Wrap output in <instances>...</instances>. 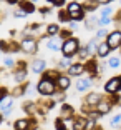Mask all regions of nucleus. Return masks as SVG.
Wrapping results in <instances>:
<instances>
[{"label": "nucleus", "mask_w": 121, "mask_h": 130, "mask_svg": "<svg viewBox=\"0 0 121 130\" xmlns=\"http://www.w3.org/2000/svg\"><path fill=\"white\" fill-rule=\"evenodd\" d=\"M55 128L57 130H66V123H65V120L61 119V117L55 120Z\"/></svg>", "instance_id": "37"}, {"label": "nucleus", "mask_w": 121, "mask_h": 130, "mask_svg": "<svg viewBox=\"0 0 121 130\" xmlns=\"http://www.w3.org/2000/svg\"><path fill=\"white\" fill-rule=\"evenodd\" d=\"M96 2H98L100 5H110L111 2H113V0H96Z\"/></svg>", "instance_id": "45"}, {"label": "nucleus", "mask_w": 121, "mask_h": 130, "mask_svg": "<svg viewBox=\"0 0 121 130\" xmlns=\"http://www.w3.org/2000/svg\"><path fill=\"white\" fill-rule=\"evenodd\" d=\"M2 120H4V115L0 113V123H2Z\"/></svg>", "instance_id": "49"}, {"label": "nucleus", "mask_w": 121, "mask_h": 130, "mask_svg": "<svg viewBox=\"0 0 121 130\" xmlns=\"http://www.w3.org/2000/svg\"><path fill=\"white\" fill-rule=\"evenodd\" d=\"M61 43H63V40H61L60 37H48V42H46V48L52 50V52H61Z\"/></svg>", "instance_id": "12"}, {"label": "nucleus", "mask_w": 121, "mask_h": 130, "mask_svg": "<svg viewBox=\"0 0 121 130\" xmlns=\"http://www.w3.org/2000/svg\"><path fill=\"white\" fill-rule=\"evenodd\" d=\"M110 123H111V127H121V115H114L110 120Z\"/></svg>", "instance_id": "39"}, {"label": "nucleus", "mask_w": 121, "mask_h": 130, "mask_svg": "<svg viewBox=\"0 0 121 130\" xmlns=\"http://www.w3.org/2000/svg\"><path fill=\"white\" fill-rule=\"evenodd\" d=\"M0 50L2 54H10V43L7 40H0Z\"/></svg>", "instance_id": "36"}, {"label": "nucleus", "mask_w": 121, "mask_h": 130, "mask_svg": "<svg viewBox=\"0 0 121 130\" xmlns=\"http://www.w3.org/2000/svg\"><path fill=\"white\" fill-rule=\"evenodd\" d=\"M111 13H113V8H111L110 5H103L101 13H100V15H111Z\"/></svg>", "instance_id": "41"}, {"label": "nucleus", "mask_w": 121, "mask_h": 130, "mask_svg": "<svg viewBox=\"0 0 121 130\" xmlns=\"http://www.w3.org/2000/svg\"><path fill=\"white\" fill-rule=\"evenodd\" d=\"M81 5H83V10L86 12V13H88V12L91 13V12H95L96 8L100 7V4L96 2V0H85V2H83Z\"/></svg>", "instance_id": "23"}, {"label": "nucleus", "mask_w": 121, "mask_h": 130, "mask_svg": "<svg viewBox=\"0 0 121 130\" xmlns=\"http://www.w3.org/2000/svg\"><path fill=\"white\" fill-rule=\"evenodd\" d=\"M50 12V8L48 7H43V8H40V13H43V15H45V13H48Z\"/></svg>", "instance_id": "46"}, {"label": "nucleus", "mask_w": 121, "mask_h": 130, "mask_svg": "<svg viewBox=\"0 0 121 130\" xmlns=\"http://www.w3.org/2000/svg\"><path fill=\"white\" fill-rule=\"evenodd\" d=\"M66 10H68L71 20L83 22V20L86 19V12L83 10V5L80 4V2H76V0H73V2H70V4L66 5Z\"/></svg>", "instance_id": "3"}, {"label": "nucleus", "mask_w": 121, "mask_h": 130, "mask_svg": "<svg viewBox=\"0 0 121 130\" xmlns=\"http://www.w3.org/2000/svg\"><path fill=\"white\" fill-rule=\"evenodd\" d=\"M27 93V85H23V84H18L13 90L10 92V95L12 97H22V95H25Z\"/></svg>", "instance_id": "25"}, {"label": "nucleus", "mask_w": 121, "mask_h": 130, "mask_svg": "<svg viewBox=\"0 0 121 130\" xmlns=\"http://www.w3.org/2000/svg\"><path fill=\"white\" fill-rule=\"evenodd\" d=\"M95 128H96V122H95V119H88L85 130H95Z\"/></svg>", "instance_id": "40"}, {"label": "nucleus", "mask_w": 121, "mask_h": 130, "mask_svg": "<svg viewBox=\"0 0 121 130\" xmlns=\"http://www.w3.org/2000/svg\"><path fill=\"white\" fill-rule=\"evenodd\" d=\"M23 2H25V0H17V5H18V4H23Z\"/></svg>", "instance_id": "48"}, {"label": "nucleus", "mask_w": 121, "mask_h": 130, "mask_svg": "<svg viewBox=\"0 0 121 130\" xmlns=\"http://www.w3.org/2000/svg\"><path fill=\"white\" fill-rule=\"evenodd\" d=\"M119 50H121V47H119Z\"/></svg>", "instance_id": "54"}, {"label": "nucleus", "mask_w": 121, "mask_h": 130, "mask_svg": "<svg viewBox=\"0 0 121 130\" xmlns=\"http://www.w3.org/2000/svg\"><path fill=\"white\" fill-rule=\"evenodd\" d=\"M12 15L15 17V19H25V17H27V13H25V12H23L22 8L18 7V8H15V10L12 12Z\"/></svg>", "instance_id": "38"}, {"label": "nucleus", "mask_w": 121, "mask_h": 130, "mask_svg": "<svg viewBox=\"0 0 121 130\" xmlns=\"http://www.w3.org/2000/svg\"><path fill=\"white\" fill-rule=\"evenodd\" d=\"M60 25L58 23H48L45 27V38H48V37H57L58 34H60Z\"/></svg>", "instance_id": "18"}, {"label": "nucleus", "mask_w": 121, "mask_h": 130, "mask_svg": "<svg viewBox=\"0 0 121 130\" xmlns=\"http://www.w3.org/2000/svg\"><path fill=\"white\" fill-rule=\"evenodd\" d=\"M23 110H25L28 115H33V113H37L38 105L35 102H27V103H23Z\"/></svg>", "instance_id": "26"}, {"label": "nucleus", "mask_w": 121, "mask_h": 130, "mask_svg": "<svg viewBox=\"0 0 121 130\" xmlns=\"http://www.w3.org/2000/svg\"><path fill=\"white\" fill-rule=\"evenodd\" d=\"M119 4H121V0H119Z\"/></svg>", "instance_id": "53"}, {"label": "nucleus", "mask_w": 121, "mask_h": 130, "mask_svg": "<svg viewBox=\"0 0 121 130\" xmlns=\"http://www.w3.org/2000/svg\"><path fill=\"white\" fill-rule=\"evenodd\" d=\"M86 122H88L86 117H76V119H73L71 128H73V130H85V127H86Z\"/></svg>", "instance_id": "20"}, {"label": "nucleus", "mask_w": 121, "mask_h": 130, "mask_svg": "<svg viewBox=\"0 0 121 130\" xmlns=\"http://www.w3.org/2000/svg\"><path fill=\"white\" fill-rule=\"evenodd\" d=\"M71 58L73 57H63L60 62H58V70H68V67L71 65Z\"/></svg>", "instance_id": "27"}, {"label": "nucleus", "mask_w": 121, "mask_h": 130, "mask_svg": "<svg viewBox=\"0 0 121 130\" xmlns=\"http://www.w3.org/2000/svg\"><path fill=\"white\" fill-rule=\"evenodd\" d=\"M48 4H52L53 7H61V5L66 4V0H46Z\"/></svg>", "instance_id": "42"}, {"label": "nucleus", "mask_w": 121, "mask_h": 130, "mask_svg": "<svg viewBox=\"0 0 121 130\" xmlns=\"http://www.w3.org/2000/svg\"><path fill=\"white\" fill-rule=\"evenodd\" d=\"M83 22H85V25H86L88 30H90V28H96V27H98V17H86Z\"/></svg>", "instance_id": "28"}, {"label": "nucleus", "mask_w": 121, "mask_h": 130, "mask_svg": "<svg viewBox=\"0 0 121 130\" xmlns=\"http://www.w3.org/2000/svg\"><path fill=\"white\" fill-rule=\"evenodd\" d=\"M18 7L25 12L27 15H30V13H33V12H35V4H33V2H30V0H25L23 4H18Z\"/></svg>", "instance_id": "24"}, {"label": "nucleus", "mask_w": 121, "mask_h": 130, "mask_svg": "<svg viewBox=\"0 0 121 130\" xmlns=\"http://www.w3.org/2000/svg\"><path fill=\"white\" fill-rule=\"evenodd\" d=\"M60 117L63 120H73L75 119V110H73L71 105H66V103H63L60 108Z\"/></svg>", "instance_id": "13"}, {"label": "nucleus", "mask_w": 121, "mask_h": 130, "mask_svg": "<svg viewBox=\"0 0 121 130\" xmlns=\"http://www.w3.org/2000/svg\"><path fill=\"white\" fill-rule=\"evenodd\" d=\"M20 48L23 54L35 55L38 52V38L37 37H22L20 40Z\"/></svg>", "instance_id": "4"}, {"label": "nucleus", "mask_w": 121, "mask_h": 130, "mask_svg": "<svg viewBox=\"0 0 121 130\" xmlns=\"http://www.w3.org/2000/svg\"><path fill=\"white\" fill-rule=\"evenodd\" d=\"M111 47H110V43L106 42V40H103V42H100L98 43V48H96V57L98 58H105V57H108V55L111 54Z\"/></svg>", "instance_id": "10"}, {"label": "nucleus", "mask_w": 121, "mask_h": 130, "mask_svg": "<svg viewBox=\"0 0 121 130\" xmlns=\"http://www.w3.org/2000/svg\"><path fill=\"white\" fill-rule=\"evenodd\" d=\"M4 63H5V67H7V69H12V70H13V69H15V65H17V62L13 60L12 57H5L4 58Z\"/></svg>", "instance_id": "35"}, {"label": "nucleus", "mask_w": 121, "mask_h": 130, "mask_svg": "<svg viewBox=\"0 0 121 130\" xmlns=\"http://www.w3.org/2000/svg\"><path fill=\"white\" fill-rule=\"evenodd\" d=\"M7 88H0V105H2V102H4L5 99H7Z\"/></svg>", "instance_id": "43"}, {"label": "nucleus", "mask_w": 121, "mask_h": 130, "mask_svg": "<svg viewBox=\"0 0 121 130\" xmlns=\"http://www.w3.org/2000/svg\"><path fill=\"white\" fill-rule=\"evenodd\" d=\"M30 2H33V4H38V0H30Z\"/></svg>", "instance_id": "50"}, {"label": "nucleus", "mask_w": 121, "mask_h": 130, "mask_svg": "<svg viewBox=\"0 0 121 130\" xmlns=\"http://www.w3.org/2000/svg\"><path fill=\"white\" fill-rule=\"evenodd\" d=\"M27 73H28V70H27V63L23 60L17 62L15 69H13V78H15L17 84H23V82L27 80Z\"/></svg>", "instance_id": "5"}, {"label": "nucleus", "mask_w": 121, "mask_h": 130, "mask_svg": "<svg viewBox=\"0 0 121 130\" xmlns=\"http://www.w3.org/2000/svg\"><path fill=\"white\" fill-rule=\"evenodd\" d=\"M12 107H13V100L12 99L2 102V105H0V113L4 115V117H8V115L12 113Z\"/></svg>", "instance_id": "19"}, {"label": "nucleus", "mask_w": 121, "mask_h": 130, "mask_svg": "<svg viewBox=\"0 0 121 130\" xmlns=\"http://www.w3.org/2000/svg\"><path fill=\"white\" fill-rule=\"evenodd\" d=\"M111 22H113V19H111L110 15H100L98 17V27H106V25H110Z\"/></svg>", "instance_id": "30"}, {"label": "nucleus", "mask_w": 121, "mask_h": 130, "mask_svg": "<svg viewBox=\"0 0 121 130\" xmlns=\"http://www.w3.org/2000/svg\"><path fill=\"white\" fill-rule=\"evenodd\" d=\"M85 72H88V73H90V77H93V78L98 75L100 67H98V63H96L95 58H88V63L85 65Z\"/></svg>", "instance_id": "15"}, {"label": "nucleus", "mask_w": 121, "mask_h": 130, "mask_svg": "<svg viewBox=\"0 0 121 130\" xmlns=\"http://www.w3.org/2000/svg\"><path fill=\"white\" fill-rule=\"evenodd\" d=\"M76 2H80V0H76Z\"/></svg>", "instance_id": "52"}, {"label": "nucleus", "mask_w": 121, "mask_h": 130, "mask_svg": "<svg viewBox=\"0 0 121 130\" xmlns=\"http://www.w3.org/2000/svg\"><path fill=\"white\" fill-rule=\"evenodd\" d=\"M57 80L55 78H52V77L48 75L46 72H43V77L40 78V82L37 84V90H38V93L40 95H45V97H48V95H53V93L57 92Z\"/></svg>", "instance_id": "1"}, {"label": "nucleus", "mask_w": 121, "mask_h": 130, "mask_svg": "<svg viewBox=\"0 0 121 130\" xmlns=\"http://www.w3.org/2000/svg\"><path fill=\"white\" fill-rule=\"evenodd\" d=\"M108 65H110L111 69H118V67L121 65V58L119 57H111L110 62H108Z\"/></svg>", "instance_id": "34"}, {"label": "nucleus", "mask_w": 121, "mask_h": 130, "mask_svg": "<svg viewBox=\"0 0 121 130\" xmlns=\"http://www.w3.org/2000/svg\"><path fill=\"white\" fill-rule=\"evenodd\" d=\"M108 34H110V32L106 30L105 27H100V28H98V32H96V35H95V37L98 38V40H103V38H105V40H106V37H108Z\"/></svg>", "instance_id": "33"}, {"label": "nucleus", "mask_w": 121, "mask_h": 130, "mask_svg": "<svg viewBox=\"0 0 121 130\" xmlns=\"http://www.w3.org/2000/svg\"><path fill=\"white\" fill-rule=\"evenodd\" d=\"M35 127V122L32 119H18L13 123V128L15 130H32Z\"/></svg>", "instance_id": "9"}, {"label": "nucleus", "mask_w": 121, "mask_h": 130, "mask_svg": "<svg viewBox=\"0 0 121 130\" xmlns=\"http://www.w3.org/2000/svg\"><path fill=\"white\" fill-rule=\"evenodd\" d=\"M85 72V65L83 63H71L68 67V75L70 77H80Z\"/></svg>", "instance_id": "17"}, {"label": "nucleus", "mask_w": 121, "mask_h": 130, "mask_svg": "<svg viewBox=\"0 0 121 130\" xmlns=\"http://www.w3.org/2000/svg\"><path fill=\"white\" fill-rule=\"evenodd\" d=\"M0 58H2V50H0Z\"/></svg>", "instance_id": "51"}, {"label": "nucleus", "mask_w": 121, "mask_h": 130, "mask_svg": "<svg viewBox=\"0 0 121 130\" xmlns=\"http://www.w3.org/2000/svg\"><path fill=\"white\" fill-rule=\"evenodd\" d=\"M98 43H100V40H98L96 37H93L90 42L86 43V50H88V54H90V57L96 55V48H98Z\"/></svg>", "instance_id": "22"}, {"label": "nucleus", "mask_w": 121, "mask_h": 130, "mask_svg": "<svg viewBox=\"0 0 121 130\" xmlns=\"http://www.w3.org/2000/svg\"><path fill=\"white\" fill-rule=\"evenodd\" d=\"M58 37H60L61 40H66V38L73 37V30H71V28H61L60 34H58Z\"/></svg>", "instance_id": "31"}, {"label": "nucleus", "mask_w": 121, "mask_h": 130, "mask_svg": "<svg viewBox=\"0 0 121 130\" xmlns=\"http://www.w3.org/2000/svg\"><path fill=\"white\" fill-rule=\"evenodd\" d=\"M106 42L110 43L111 48H119L121 47V30H113L108 34V37H106Z\"/></svg>", "instance_id": "7"}, {"label": "nucleus", "mask_w": 121, "mask_h": 130, "mask_svg": "<svg viewBox=\"0 0 121 130\" xmlns=\"http://www.w3.org/2000/svg\"><path fill=\"white\" fill-rule=\"evenodd\" d=\"M70 20H71V17H70V13H68V10H66V8H63V10L58 12V22H61V23H68Z\"/></svg>", "instance_id": "29"}, {"label": "nucleus", "mask_w": 121, "mask_h": 130, "mask_svg": "<svg viewBox=\"0 0 121 130\" xmlns=\"http://www.w3.org/2000/svg\"><path fill=\"white\" fill-rule=\"evenodd\" d=\"M76 55H78L81 60H88V58H90V54H88V50H86V45L80 47V50H78V54H76Z\"/></svg>", "instance_id": "32"}, {"label": "nucleus", "mask_w": 121, "mask_h": 130, "mask_svg": "<svg viewBox=\"0 0 121 130\" xmlns=\"http://www.w3.org/2000/svg\"><path fill=\"white\" fill-rule=\"evenodd\" d=\"M96 107H98L100 115H105V113H108V112L111 110V107H113V102H110V100H101V102H100Z\"/></svg>", "instance_id": "21"}, {"label": "nucleus", "mask_w": 121, "mask_h": 130, "mask_svg": "<svg viewBox=\"0 0 121 130\" xmlns=\"http://www.w3.org/2000/svg\"><path fill=\"white\" fill-rule=\"evenodd\" d=\"M68 23H70V28H71L73 32H75V30H78V23H80V22H76V20H70Z\"/></svg>", "instance_id": "44"}, {"label": "nucleus", "mask_w": 121, "mask_h": 130, "mask_svg": "<svg viewBox=\"0 0 121 130\" xmlns=\"http://www.w3.org/2000/svg\"><path fill=\"white\" fill-rule=\"evenodd\" d=\"M121 90V77H113L105 84V92L106 93H113L116 95L118 92Z\"/></svg>", "instance_id": "6"}, {"label": "nucleus", "mask_w": 121, "mask_h": 130, "mask_svg": "<svg viewBox=\"0 0 121 130\" xmlns=\"http://www.w3.org/2000/svg\"><path fill=\"white\" fill-rule=\"evenodd\" d=\"M93 85V77H85V78H78L76 80V90L78 92H86Z\"/></svg>", "instance_id": "11"}, {"label": "nucleus", "mask_w": 121, "mask_h": 130, "mask_svg": "<svg viewBox=\"0 0 121 130\" xmlns=\"http://www.w3.org/2000/svg\"><path fill=\"white\" fill-rule=\"evenodd\" d=\"M80 47H81L80 38L70 37L66 40H63V43H61V54H63V57H73V55L78 54Z\"/></svg>", "instance_id": "2"}, {"label": "nucleus", "mask_w": 121, "mask_h": 130, "mask_svg": "<svg viewBox=\"0 0 121 130\" xmlns=\"http://www.w3.org/2000/svg\"><path fill=\"white\" fill-rule=\"evenodd\" d=\"M8 5H17V0H5Z\"/></svg>", "instance_id": "47"}, {"label": "nucleus", "mask_w": 121, "mask_h": 130, "mask_svg": "<svg viewBox=\"0 0 121 130\" xmlns=\"http://www.w3.org/2000/svg\"><path fill=\"white\" fill-rule=\"evenodd\" d=\"M30 70L37 75V73H43L46 70V62L43 58H33L30 63Z\"/></svg>", "instance_id": "8"}, {"label": "nucleus", "mask_w": 121, "mask_h": 130, "mask_svg": "<svg viewBox=\"0 0 121 130\" xmlns=\"http://www.w3.org/2000/svg\"><path fill=\"white\" fill-rule=\"evenodd\" d=\"M70 85H71V82H70V75H58L57 77V87L58 90H61V92H65V90H68Z\"/></svg>", "instance_id": "14"}, {"label": "nucleus", "mask_w": 121, "mask_h": 130, "mask_svg": "<svg viewBox=\"0 0 121 130\" xmlns=\"http://www.w3.org/2000/svg\"><path fill=\"white\" fill-rule=\"evenodd\" d=\"M101 100H103V97L100 95V93L93 92V93H90V95H86V99H85V105H88V107H95V105H98Z\"/></svg>", "instance_id": "16"}]
</instances>
